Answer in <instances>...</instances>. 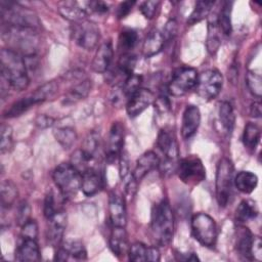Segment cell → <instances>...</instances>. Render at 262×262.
<instances>
[{
  "label": "cell",
  "instance_id": "f6af8a7d",
  "mask_svg": "<svg viewBox=\"0 0 262 262\" xmlns=\"http://www.w3.org/2000/svg\"><path fill=\"white\" fill-rule=\"evenodd\" d=\"M98 147H99V134L93 131V132L89 133L87 135V137L85 138L82 149L95 157V155L98 150Z\"/></svg>",
  "mask_w": 262,
  "mask_h": 262
},
{
  "label": "cell",
  "instance_id": "d4e9b609",
  "mask_svg": "<svg viewBox=\"0 0 262 262\" xmlns=\"http://www.w3.org/2000/svg\"><path fill=\"white\" fill-rule=\"evenodd\" d=\"M165 39L163 34L158 31L154 30L151 31L145 38L143 45H142V54L145 57H151L156 54H158L164 46Z\"/></svg>",
  "mask_w": 262,
  "mask_h": 262
},
{
  "label": "cell",
  "instance_id": "9f6ffc18",
  "mask_svg": "<svg viewBox=\"0 0 262 262\" xmlns=\"http://www.w3.org/2000/svg\"><path fill=\"white\" fill-rule=\"evenodd\" d=\"M70 258L69 253L67 252V250L63 247H58L55 255H54V260L57 261H67Z\"/></svg>",
  "mask_w": 262,
  "mask_h": 262
},
{
  "label": "cell",
  "instance_id": "b9f144b4",
  "mask_svg": "<svg viewBox=\"0 0 262 262\" xmlns=\"http://www.w3.org/2000/svg\"><path fill=\"white\" fill-rule=\"evenodd\" d=\"M61 247H63L69 253L70 257H74L75 259L84 260L87 258V252L81 242L78 241H68Z\"/></svg>",
  "mask_w": 262,
  "mask_h": 262
},
{
  "label": "cell",
  "instance_id": "83f0119b",
  "mask_svg": "<svg viewBox=\"0 0 262 262\" xmlns=\"http://www.w3.org/2000/svg\"><path fill=\"white\" fill-rule=\"evenodd\" d=\"M258 212V207L254 201L243 200L235 210V220L238 224H244L255 219Z\"/></svg>",
  "mask_w": 262,
  "mask_h": 262
},
{
  "label": "cell",
  "instance_id": "74e56055",
  "mask_svg": "<svg viewBox=\"0 0 262 262\" xmlns=\"http://www.w3.org/2000/svg\"><path fill=\"white\" fill-rule=\"evenodd\" d=\"M213 5H214V1H198L189 16L188 23L194 24L204 19L209 14Z\"/></svg>",
  "mask_w": 262,
  "mask_h": 262
},
{
  "label": "cell",
  "instance_id": "f5cc1de1",
  "mask_svg": "<svg viewBox=\"0 0 262 262\" xmlns=\"http://www.w3.org/2000/svg\"><path fill=\"white\" fill-rule=\"evenodd\" d=\"M88 7L90 10V13L92 12L105 13L108 10L107 4L102 1H88Z\"/></svg>",
  "mask_w": 262,
  "mask_h": 262
},
{
  "label": "cell",
  "instance_id": "2e32d148",
  "mask_svg": "<svg viewBox=\"0 0 262 262\" xmlns=\"http://www.w3.org/2000/svg\"><path fill=\"white\" fill-rule=\"evenodd\" d=\"M58 11L64 18L74 23L84 20L90 13L88 1H62L58 5Z\"/></svg>",
  "mask_w": 262,
  "mask_h": 262
},
{
  "label": "cell",
  "instance_id": "603a6c76",
  "mask_svg": "<svg viewBox=\"0 0 262 262\" xmlns=\"http://www.w3.org/2000/svg\"><path fill=\"white\" fill-rule=\"evenodd\" d=\"M15 259L18 261H39L41 256L37 239L20 238L15 251Z\"/></svg>",
  "mask_w": 262,
  "mask_h": 262
},
{
  "label": "cell",
  "instance_id": "7dc6e473",
  "mask_svg": "<svg viewBox=\"0 0 262 262\" xmlns=\"http://www.w3.org/2000/svg\"><path fill=\"white\" fill-rule=\"evenodd\" d=\"M38 236V225L35 220L30 219L26 224L21 226L20 238H32L37 239Z\"/></svg>",
  "mask_w": 262,
  "mask_h": 262
},
{
  "label": "cell",
  "instance_id": "5b68a950",
  "mask_svg": "<svg viewBox=\"0 0 262 262\" xmlns=\"http://www.w3.org/2000/svg\"><path fill=\"white\" fill-rule=\"evenodd\" d=\"M234 167L228 158H222L216 170V200L220 207L224 208L228 205L232 195Z\"/></svg>",
  "mask_w": 262,
  "mask_h": 262
},
{
  "label": "cell",
  "instance_id": "277c9868",
  "mask_svg": "<svg viewBox=\"0 0 262 262\" xmlns=\"http://www.w3.org/2000/svg\"><path fill=\"white\" fill-rule=\"evenodd\" d=\"M52 178L64 199H73L81 189L82 175L71 163L59 164L52 173Z\"/></svg>",
  "mask_w": 262,
  "mask_h": 262
},
{
  "label": "cell",
  "instance_id": "816d5d0a",
  "mask_svg": "<svg viewBox=\"0 0 262 262\" xmlns=\"http://www.w3.org/2000/svg\"><path fill=\"white\" fill-rule=\"evenodd\" d=\"M134 4H135V1H124V2H122L117 8L118 18L121 19V18H124L126 15H128Z\"/></svg>",
  "mask_w": 262,
  "mask_h": 262
},
{
  "label": "cell",
  "instance_id": "60d3db41",
  "mask_svg": "<svg viewBox=\"0 0 262 262\" xmlns=\"http://www.w3.org/2000/svg\"><path fill=\"white\" fill-rule=\"evenodd\" d=\"M140 84H141V77L135 74H132L130 76H128L124 83L122 84V90L124 92V95L128 99L140 88Z\"/></svg>",
  "mask_w": 262,
  "mask_h": 262
},
{
  "label": "cell",
  "instance_id": "9a60e30c",
  "mask_svg": "<svg viewBox=\"0 0 262 262\" xmlns=\"http://www.w3.org/2000/svg\"><path fill=\"white\" fill-rule=\"evenodd\" d=\"M155 101L154 93L144 88H139L127 101L126 111L130 118H135Z\"/></svg>",
  "mask_w": 262,
  "mask_h": 262
},
{
  "label": "cell",
  "instance_id": "3957f363",
  "mask_svg": "<svg viewBox=\"0 0 262 262\" xmlns=\"http://www.w3.org/2000/svg\"><path fill=\"white\" fill-rule=\"evenodd\" d=\"M150 232L158 245L166 246L171 243L174 234V215L167 200H162L152 206Z\"/></svg>",
  "mask_w": 262,
  "mask_h": 262
},
{
  "label": "cell",
  "instance_id": "d6986e66",
  "mask_svg": "<svg viewBox=\"0 0 262 262\" xmlns=\"http://www.w3.org/2000/svg\"><path fill=\"white\" fill-rule=\"evenodd\" d=\"M108 213L113 226L125 227L127 217L124 198L115 192L111 193L108 200Z\"/></svg>",
  "mask_w": 262,
  "mask_h": 262
},
{
  "label": "cell",
  "instance_id": "ac0fdd59",
  "mask_svg": "<svg viewBox=\"0 0 262 262\" xmlns=\"http://www.w3.org/2000/svg\"><path fill=\"white\" fill-rule=\"evenodd\" d=\"M201 123V113L198 106L187 105L183 112L182 116V126L181 135L184 139L191 138L198 131Z\"/></svg>",
  "mask_w": 262,
  "mask_h": 262
},
{
  "label": "cell",
  "instance_id": "e575fe53",
  "mask_svg": "<svg viewBox=\"0 0 262 262\" xmlns=\"http://www.w3.org/2000/svg\"><path fill=\"white\" fill-rule=\"evenodd\" d=\"M219 32H220V29L217 24V18L213 21H210L208 26V36H207L206 45L209 53L211 54H215L221 44L220 38H219Z\"/></svg>",
  "mask_w": 262,
  "mask_h": 262
},
{
  "label": "cell",
  "instance_id": "44dd1931",
  "mask_svg": "<svg viewBox=\"0 0 262 262\" xmlns=\"http://www.w3.org/2000/svg\"><path fill=\"white\" fill-rule=\"evenodd\" d=\"M103 178L99 170L95 167L86 171L82 174V183L81 190L87 196L96 194L102 187Z\"/></svg>",
  "mask_w": 262,
  "mask_h": 262
},
{
  "label": "cell",
  "instance_id": "ba28073f",
  "mask_svg": "<svg viewBox=\"0 0 262 262\" xmlns=\"http://www.w3.org/2000/svg\"><path fill=\"white\" fill-rule=\"evenodd\" d=\"M1 17L6 25L10 26L36 29L40 24L33 11L12 2H1Z\"/></svg>",
  "mask_w": 262,
  "mask_h": 262
},
{
  "label": "cell",
  "instance_id": "d6a6232c",
  "mask_svg": "<svg viewBox=\"0 0 262 262\" xmlns=\"http://www.w3.org/2000/svg\"><path fill=\"white\" fill-rule=\"evenodd\" d=\"M53 135H54L56 141L64 149L72 147V145L75 143V141L77 139L76 131L72 127H69V126L58 127V128L54 129Z\"/></svg>",
  "mask_w": 262,
  "mask_h": 262
},
{
  "label": "cell",
  "instance_id": "681fc988",
  "mask_svg": "<svg viewBox=\"0 0 262 262\" xmlns=\"http://www.w3.org/2000/svg\"><path fill=\"white\" fill-rule=\"evenodd\" d=\"M57 211L58 210H56V207H55L54 195L51 192L46 194L45 200H44V205H43V213H44V216L46 217V219L51 218Z\"/></svg>",
  "mask_w": 262,
  "mask_h": 262
},
{
  "label": "cell",
  "instance_id": "7c38bea8",
  "mask_svg": "<svg viewBox=\"0 0 262 262\" xmlns=\"http://www.w3.org/2000/svg\"><path fill=\"white\" fill-rule=\"evenodd\" d=\"M198 72L188 67L178 69L172 76L168 85V91L173 96H182L195 88L198 83Z\"/></svg>",
  "mask_w": 262,
  "mask_h": 262
},
{
  "label": "cell",
  "instance_id": "7bdbcfd3",
  "mask_svg": "<svg viewBox=\"0 0 262 262\" xmlns=\"http://www.w3.org/2000/svg\"><path fill=\"white\" fill-rule=\"evenodd\" d=\"M246 81L249 90L253 95L260 98L262 93V79L261 76L253 71H249L246 76Z\"/></svg>",
  "mask_w": 262,
  "mask_h": 262
},
{
  "label": "cell",
  "instance_id": "ee69618b",
  "mask_svg": "<svg viewBox=\"0 0 262 262\" xmlns=\"http://www.w3.org/2000/svg\"><path fill=\"white\" fill-rule=\"evenodd\" d=\"M12 129L8 125H2L1 127V139H0V149L1 152L9 151L12 148Z\"/></svg>",
  "mask_w": 262,
  "mask_h": 262
},
{
  "label": "cell",
  "instance_id": "30bf717a",
  "mask_svg": "<svg viewBox=\"0 0 262 262\" xmlns=\"http://www.w3.org/2000/svg\"><path fill=\"white\" fill-rule=\"evenodd\" d=\"M72 36L77 45L85 50H93L97 47L100 38L99 28L92 21L81 20L72 27Z\"/></svg>",
  "mask_w": 262,
  "mask_h": 262
},
{
  "label": "cell",
  "instance_id": "8992f818",
  "mask_svg": "<svg viewBox=\"0 0 262 262\" xmlns=\"http://www.w3.org/2000/svg\"><path fill=\"white\" fill-rule=\"evenodd\" d=\"M157 145L164 155L163 162H160V169L164 175H170L177 169L178 165V144L173 133L162 129L158 134Z\"/></svg>",
  "mask_w": 262,
  "mask_h": 262
},
{
  "label": "cell",
  "instance_id": "c3c4849f",
  "mask_svg": "<svg viewBox=\"0 0 262 262\" xmlns=\"http://www.w3.org/2000/svg\"><path fill=\"white\" fill-rule=\"evenodd\" d=\"M159 5H160L159 1H144L140 5V11L145 18L151 19L156 14Z\"/></svg>",
  "mask_w": 262,
  "mask_h": 262
},
{
  "label": "cell",
  "instance_id": "cb8c5ba5",
  "mask_svg": "<svg viewBox=\"0 0 262 262\" xmlns=\"http://www.w3.org/2000/svg\"><path fill=\"white\" fill-rule=\"evenodd\" d=\"M113 54L114 51L111 42H104L101 44L93 58L92 70L96 73H104L112 62Z\"/></svg>",
  "mask_w": 262,
  "mask_h": 262
},
{
  "label": "cell",
  "instance_id": "f35d334b",
  "mask_svg": "<svg viewBox=\"0 0 262 262\" xmlns=\"http://www.w3.org/2000/svg\"><path fill=\"white\" fill-rule=\"evenodd\" d=\"M147 251H148V247H146L144 244L134 243L128 249L129 260L133 262H146Z\"/></svg>",
  "mask_w": 262,
  "mask_h": 262
},
{
  "label": "cell",
  "instance_id": "db71d44e",
  "mask_svg": "<svg viewBox=\"0 0 262 262\" xmlns=\"http://www.w3.org/2000/svg\"><path fill=\"white\" fill-rule=\"evenodd\" d=\"M176 30H177V26H176V21L175 20H169L166 24V27L164 29V32L162 33L164 36L165 40H169L171 39L175 34H176Z\"/></svg>",
  "mask_w": 262,
  "mask_h": 262
},
{
  "label": "cell",
  "instance_id": "f1b7e54d",
  "mask_svg": "<svg viewBox=\"0 0 262 262\" xmlns=\"http://www.w3.org/2000/svg\"><path fill=\"white\" fill-rule=\"evenodd\" d=\"M218 119L224 132L229 134L233 129L235 117L233 108L228 101H222L219 103Z\"/></svg>",
  "mask_w": 262,
  "mask_h": 262
},
{
  "label": "cell",
  "instance_id": "6f0895ef",
  "mask_svg": "<svg viewBox=\"0 0 262 262\" xmlns=\"http://www.w3.org/2000/svg\"><path fill=\"white\" fill-rule=\"evenodd\" d=\"M52 122H53V120L49 117H46V116H39L36 120V124L39 125L42 128H46L48 126H51Z\"/></svg>",
  "mask_w": 262,
  "mask_h": 262
},
{
  "label": "cell",
  "instance_id": "1f68e13d",
  "mask_svg": "<svg viewBox=\"0 0 262 262\" xmlns=\"http://www.w3.org/2000/svg\"><path fill=\"white\" fill-rule=\"evenodd\" d=\"M17 187L11 180H3L1 183V205L3 208H10L17 198Z\"/></svg>",
  "mask_w": 262,
  "mask_h": 262
},
{
  "label": "cell",
  "instance_id": "d590c367",
  "mask_svg": "<svg viewBox=\"0 0 262 262\" xmlns=\"http://www.w3.org/2000/svg\"><path fill=\"white\" fill-rule=\"evenodd\" d=\"M231 2H224L220 10L219 16L217 17V24L220 31L224 35H230L231 33Z\"/></svg>",
  "mask_w": 262,
  "mask_h": 262
},
{
  "label": "cell",
  "instance_id": "f907efd6",
  "mask_svg": "<svg viewBox=\"0 0 262 262\" xmlns=\"http://www.w3.org/2000/svg\"><path fill=\"white\" fill-rule=\"evenodd\" d=\"M251 256H252V260L260 261L262 259V243L259 236H254Z\"/></svg>",
  "mask_w": 262,
  "mask_h": 262
},
{
  "label": "cell",
  "instance_id": "9c48e42d",
  "mask_svg": "<svg viewBox=\"0 0 262 262\" xmlns=\"http://www.w3.org/2000/svg\"><path fill=\"white\" fill-rule=\"evenodd\" d=\"M191 231L194 238L204 247H214L217 241L215 220L206 213H196L191 218Z\"/></svg>",
  "mask_w": 262,
  "mask_h": 262
},
{
  "label": "cell",
  "instance_id": "8d00e7d4",
  "mask_svg": "<svg viewBox=\"0 0 262 262\" xmlns=\"http://www.w3.org/2000/svg\"><path fill=\"white\" fill-rule=\"evenodd\" d=\"M137 41V33L132 29H124L119 36V47L124 53H129Z\"/></svg>",
  "mask_w": 262,
  "mask_h": 262
},
{
  "label": "cell",
  "instance_id": "f546056e",
  "mask_svg": "<svg viewBox=\"0 0 262 262\" xmlns=\"http://www.w3.org/2000/svg\"><path fill=\"white\" fill-rule=\"evenodd\" d=\"M94 162L95 157L86 152L82 148L76 150L71 158L72 166L75 167L81 173V175L91 168H94Z\"/></svg>",
  "mask_w": 262,
  "mask_h": 262
},
{
  "label": "cell",
  "instance_id": "4fadbf2b",
  "mask_svg": "<svg viewBox=\"0 0 262 262\" xmlns=\"http://www.w3.org/2000/svg\"><path fill=\"white\" fill-rule=\"evenodd\" d=\"M223 86V77L218 70L212 69L203 72L198 77L196 92L198 94L206 99L211 100L215 98L221 91Z\"/></svg>",
  "mask_w": 262,
  "mask_h": 262
},
{
  "label": "cell",
  "instance_id": "836d02e7",
  "mask_svg": "<svg viewBox=\"0 0 262 262\" xmlns=\"http://www.w3.org/2000/svg\"><path fill=\"white\" fill-rule=\"evenodd\" d=\"M260 137H261V131L256 124L250 122L245 126L243 141L247 148L254 150L260 141Z\"/></svg>",
  "mask_w": 262,
  "mask_h": 262
},
{
  "label": "cell",
  "instance_id": "4dcf8cb0",
  "mask_svg": "<svg viewBox=\"0 0 262 262\" xmlns=\"http://www.w3.org/2000/svg\"><path fill=\"white\" fill-rule=\"evenodd\" d=\"M91 90V81L88 79L83 80L82 82L76 84L74 87H72L69 92L64 96V103H75L81 99H84Z\"/></svg>",
  "mask_w": 262,
  "mask_h": 262
},
{
  "label": "cell",
  "instance_id": "52a82bcc",
  "mask_svg": "<svg viewBox=\"0 0 262 262\" xmlns=\"http://www.w3.org/2000/svg\"><path fill=\"white\" fill-rule=\"evenodd\" d=\"M57 85L54 82H48L39 88H37L33 94L23 97L21 99L15 101L5 113V118H14L23 115L30 107L37 103H41L49 98H51L56 92Z\"/></svg>",
  "mask_w": 262,
  "mask_h": 262
},
{
  "label": "cell",
  "instance_id": "e0dca14e",
  "mask_svg": "<svg viewBox=\"0 0 262 262\" xmlns=\"http://www.w3.org/2000/svg\"><path fill=\"white\" fill-rule=\"evenodd\" d=\"M47 220H48V226L46 230L47 239L53 247H59L62 241L66 225H67L66 213L63 211H57L51 218Z\"/></svg>",
  "mask_w": 262,
  "mask_h": 262
},
{
  "label": "cell",
  "instance_id": "11a10c76",
  "mask_svg": "<svg viewBox=\"0 0 262 262\" xmlns=\"http://www.w3.org/2000/svg\"><path fill=\"white\" fill-rule=\"evenodd\" d=\"M160 260V252L156 247H148L147 251V261L157 262Z\"/></svg>",
  "mask_w": 262,
  "mask_h": 262
},
{
  "label": "cell",
  "instance_id": "ffe728a7",
  "mask_svg": "<svg viewBox=\"0 0 262 262\" xmlns=\"http://www.w3.org/2000/svg\"><path fill=\"white\" fill-rule=\"evenodd\" d=\"M159 165H160V158L156 152L148 150L142 154L138 158L135 169L133 171V177L136 180V182L138 183L146 174H148L154 169L158 168Z\"/></svg>",
  "mask_w": 262,
  "mask_h": 262
},
{
  "label": "cell",
  "instance_id": "680465c9",
  "mask_svg": "<svg viewBox=\"0 0 262 262\" xmlns=\"http://www.w3.org/2000/svg\"><path fill=\"white\" fill-rule=\"evenodd\" d=\"M251 116L254 118H260L261 117V103L259 101H255L251 104L250 108Z\"/></svg>",
  "mask_w": 262,
  "mask_h": 262
},
{
  "label": "cell",
  "instance_id": "bcb514c9",
  "mask_svg": "<svg viewBox=\"0 0 262 262\" xmlns=\"http://www.w3.org/2000/svg\"><path fill=\"white\" fill-rule=\"evenodd\" d=\"M30 216H31V206L29 205L28 202L23 201L16 210V222L18 225L23 226L24 224H26L29 220H30Z\"/></svg>",
  "mask_w": 262,
  "mask_h": 262
},
{
  "label": "cell",
  "instance_id": "7a4b0ae2",
  "mask_svg": "<svg viewBox=\"0 0 262 262\" xmlns=\"http://www.w3.org/2000/svg\"><path fill=\"white\" fill-rule=\"evenodd\" d=\"M1 76L9 86L17 91L25 90L30 83L27 72V63L20 54L8 48L2 49L0 53Z\"/></svg>",
  "mask_w": 262,
  "mask_h": 262
},
{
  "label": "cell",
  "instance_id": "7402d4cb",
  "mask_svg": "<svg viewBox=\"0 0 262 262\" xmlns=\"http://www.w3.org/2000/svg\"><path fill=\"white\" fill-rule=\"evenodd\" d=\"M254 242V235L249 228L239 224L235 230V249L236 252L244 258L252 260L251 251Z\"/></svg>",
  "mask_w": 262,
  "mask_h": 262
},
{
  "label": "cell",
  "instance_id": "8fae6325",
  "mask_svg": "<svg viewBox=\"0 0 262 262\" xmlns=\"http://www.w3.org/2000/svg\"><path fill=\"white\" fill-rule=\"evenodd\" d=\"M176 170L180 180L188 185L199 184L206 178V169L195 156H188L180 160Z\"/></svg>",
  "mask_w": 262,
  "mask_h": 262
},
{
  "label": "cell",
  "instance_id": "484cf974",
  "mask_svg": "<svg viewBox=\"0 0 262 262\" xmlns=\"http://www.w3.org/2000/svg\"><path fill=\"white\" fill-rule=\"evenodd\" d=\"M110 248L116 256L124 255L126 252L128 253V245H127V235L125 231V227L113 226V231L110 237Z\"/></svg>",
  "mask_w": 262,
  "mask_h": 262
},
{
  "label": "cell",
  "instance_id": "5bb4252c",
  "mask_svg": "<svg viewBox=\"0 0 262 262\" xmlns=\"http://www.w3.org/2000/svg\"><path fill=\"white\" fill-rule=\"evenodd\" d=\"M124 142V127L120 122H114L105 142V157L106 160L112 163L122 152Z\"/></svg>",
  "mask_w": 262,
  "mask_h": 262
},
{
  "label": "cell",
  "instance_id": "6da1fadb",
  "mask_svg": "<svg viewBox=\"0 0 262 262\" xmlns=\"http://www.w3.org/2000/svg\"><path fill=\"white\" fill-rule=\"evenodd\" d=\"M2 39L8 46L21 56H36L39 48V36L35 29L4 25L2 28Z\"/></svg>",
  "mask_w": 262,
  "mask_h": 262
},
{
  "label": "cell",
  "instance_id": "ab89813d",
  "mask_svg": "<svg viewBox=\"0 0 262 262\" xmlns=\"http://www.w3.org/2000/svg\"><path fill=\"white\" fill-rule=\"evenodd\" d=\"M136 64V57L131 53H123L118 61V69L122 75L126 78L133 74V70Z\"/></svg>",
  "mask_w": 262,
  "mask_h": 262
},
{
  "label": "cell",
  "instance_id": "4316f807",
  "mask_svg": "<svg viewBox=\"0 0 262 262\" xmlns=\"http://www.w3.org/2000/svg\"><path fill=\"white\" fill-rule=\"evenodd\" d=\"M258 184V177L250 171H241L233 178V185L244 193H251Z\"/></svg>",
  "mask_w": 262,
  "mask_h": 262
}]
</instances>
